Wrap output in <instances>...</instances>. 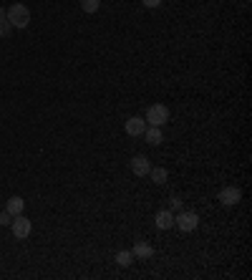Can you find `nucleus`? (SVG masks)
Returning a JSON list of instances; mask_svg holds the SVG:
<instances>
[{"label":"nucleus","instance_id":"obj_1","mask_svg":"<svg viewBox=\"0 0 252 280\" xmlns=\"http://www.w3.org/2000/svg\"><path fill=\"white\" fill-rule=\"evenodd\" d=\"M8 20H10L13 28H28V23H30V10H28V5L13 3V5L8 8Z\"/></svg>","mask_w":252,"mask_h":280},{"label":"nucleus","instance_id":"obj_2","mask_svg":"<svg viewBox=\"0 0 252 280\" xmlns=\"http://www.w3.org/2000/svg\"><path fill=\"white\" fill-rule=\"evenodd\" d=\"M144 121H146V127H164V124L169 121V106H164V104H151V106L146 109Z\"/></svg>","mask_w":252,"mask_h":280},{"label":"nucleus","instance_id":"obj_3","mask_svg":"<svg viewBox=\"0 0 252 280\" xmlns=\"http://www.w3.org/2000/svg\"><path fill=\"white\" fill-rule=\"evenodd\" d=\"M10 230H13V235H15L18 240H25V237L30 235V230H33V222H30L28 217H23V214H15V217L10 220Z\"/></svg>","mask_w":252,"mask_h":280},{"label":"nucleus","instance_id":"obj_4","mask_svg":"<svg viewBox=\"0 0 252 280\" xmlns=\"http://www.w3.org/2000/svg\"><path fill=\"white\" fill-rule=\"evenodd\" d=\"M240 200H242V190H240V187L227 184V187H222V190H219V202H222L225 207H235Z\"/></svg>","mask_w":252,"mask_h":280},{"label":"nucleus","instance_id":"obj_5","mask_svg":"<svg viewBox=\"0 0 252 280\" xmlns=\"http://www.w3.org/2000/svg\"><path fill=\"white\" fill-rule=\"evenodd\" d=\"M174 225H177L182 232H192V230H197V225H199V214H197V212H179V214L174 217Z\"/></svg>","mask_w":252,"mask_h":280},{"label":"nucleus","instance_id":"obj_6","mask_svg":"<svg viewBox=\"0 0 252 280\" xmlns=\"http://www.w3.org/2000/svg\"><path fill=\"white\" fill-rule=\"evenodd\" d=\"M129 167H131V172H134L136 177H146V174H149V169H151V162H149L144 154H136V157L131 159V164H129Z\"/></svg>","mask_w":252,"mask_h":280},{"label":"nucleus","instance_id":"obj_7","mask_svg":"<svg viewBox=\"0 0 252 280\" xmlns=\"http://www.w3.org/2000/svg\"><path fill=\"white\" fill-rule=\"evenodd\" d=\"M124 129H126V134H129V137H141V134H144V129H146V121H144L141 116H129V119H126V124H124Z\"/></svg>","mask_w":252,"mask_h":280},{"label":"nucleus","instance_id":"obj_8","mask_svg":"<svg viewBox=\"0 0 252 280\" xmlns=\"http://www.w3.org/2000/svg\"><path fill=\"white\" fill-rule=\"evenodd\" d=\"M154 222H156L159 230H169V227H174V212L172 210H159L156 212V217H154Z\"/></svg>","mask_w":252,"mask_h":280},{"label":"nucleus","instance_id":"obj_9","mask_svg":"<svg viewBox=\"0 0 252 280\" xmlns=\"http://www.w3.org/2000/svg\"><path fill=\"white\" fill-rule=\"evenodd\" d=\"M141 137L146 139V144H151V146H159V144L164 141V134H162V127H146Z\"/></svg>","mask_w":252,"mask_h":280},{"label":"nucleus","instance_id":"obj_10","mask_svg":"<svg viewBox=\"0 0 252 280\" xmlns=\"http://www.w3.org/2000/svg\"><path fill=\"white\" fill-rule=\"evenodd\" d=\"M23 210H25V202H23V197H10L8 200V205H5V212L8 214H23Z\"/></svg>","mask_w":252,"mask_h":280},{"label":"nucleus","instance_id":"obj_11","mask_svg":"<svg viewBox=\"0 0 252 280\" xmlns=\"http://www.w3.org/2000/svg\"><path fill=\"white\" fill-rule=\"evenodd\" d=\"M131 253H134V258H141V260H146V258H151V255H154V247H151L149 242H136Z\"/></svg>","mask_w":252,"mask_h":280},{"label":"nucleus","instance_id":"obj_12","mask_svg":"<svg viewBox=\"0 0 252 280\" xmlns=\"http://www.w3.org/2000/svg\"><path fill=\"white\" fill-rule=\"evenodd\" d=\"M149 177H151V182H154V184H167L169 172H167L164 167H151V169H149Z\"/></svg>","mask_w":252,"mask_h":280},{"label":"nucleus","instance_id":"obj_13","mask_svg":"<svg viewBox=\"0 0 252 280\" xmlns=\"http://www.w3.org/2000/svg\"><path fill=\"white\" fill-rule=\"evenodd\" d=\"M116 263H119L121 268H129V265L134 263V253H131V250H119V253H116Z\"/></svg>","mask_w":252,"mask_h":280},{"label":"nucleus","instance_id":"obj_14","mask_svg":"<svg viewBox=\"0 0 252 280\" xmlns=\"http://www.w3.org/2000/svg\"><path fill=\"white\" fill-rule=\"evenodd\" d=\"M81 8L83 13H96L101 8V0H81Z\"/></svg>","mask_w":252,"mask_h":280},{"label":"nucleus","instance_id":"obj_15","mask_svg":"<svg viewBox=\"0 0 252 280\" xmlns=\"http://www.w3.org/2000/svg\"><path fill=\"white\" fill-rule=\"evenodd\" d=\"M10 30H13L10 20H8V18H5V20H0V38H8V36H10Z\"/></svg>","mask_w":252,"mask_h":280},{"label":"nucleus","instance_id":"obj_16","mask_svg":"<svg viewBox=\"0 0 252 280\" xmlns=\"http://www.w3.org/2000/svg\"><path fill=\"white\" fill-rule=\"evenodd\" d=\"M10 220H13V214H8L5 210L0 212V227H8V225H10Z\"/></svg>","mask_w":252,"mask_h":280},{"label":"nucleus","instance_id":"obj_17","mask_svg":"<svg viewBox=\"0 0 252 280\" xmlns=\"http://www.w3.org/2000/svg\"><path fill=\"white\" fill-rule=\"evenodd\" d=\"M141 3H144L146 8H159V5H162L164 0H141Z\"/></svg>","mask_w":252,"mask_h":280},{"label":"nucleus","instance_id":"obj_18","mask_svg":"<svg viewBox=\"0 0 252 280\" xmlns=\"http://www.w3.org/2000/svg\"><path fill=\"white\" fill-rule=\"evenodd\" d=\"M172 205L179 210V207H182V197H177V195H174V197H172Z\"/></svg>","mask_w":252,"mask_h":280},{"label":"nucleus","instance_id":"obj_19","mask_svg":"<svg viewBox=\"0 0 252 280\" xmlns=\"http://www.w3.org/2000/svg\"><path fill=\"white\" fill-rule=\"evenodd\" d=\"M8 18V8H0V20H5Z\"/></svg>","mask_w":252,"mask_h":280}]
</instances>
